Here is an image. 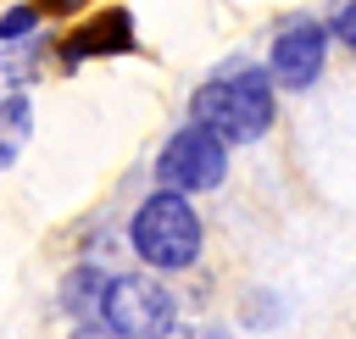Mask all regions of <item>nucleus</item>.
I'll return each instance as SVG.
<instances>
[{
	"mask_svg": "<svg viewBox=\"0 0 356 339\" xmlns=\"http://www.w3.org/2000/svg\"><path fill=\"white\" fill-rule=\"evenodd\" d=\"M72 339H117V333H111V328H78Z\"/></svg>",
	"mask_w": 356,
	"mask_h": 339,
	"instance_id": "obj_11",
	"label": "nucleus"
},
{
	"mask_svg": "<svg viewBox=\"0 0 356 339\" xmlns=\"http://www.w3.org/2000/svg\"><path fill=\"white\" fill-rule=\"evenodd\" d=\"M28 133H33V106L22 94H6L0 100V167L17 161V150L28 144Z\"/></svg>",
	"mask_w": 356,
	"mask_h": 339,
	"instance_id": "obj_7",
	"label": "nucleus"
},
{
	"mask_svg": "<svg viewBox=\"0 0 356 339\" xmlns=\"http://www.w3.org/2000/svg\"><path fill=\"white\" fill-rule=\"evenodd\" d=\"M195 128H206L222 144L261 139L273 128V89H267V78L261 72H234V78L206 83L195 94Z\"/></svg>",
	"mask_w": 356,
	"mask_h": 339,
	"instance_id": "obj_1",
	"label": "nucleus"
},
{
	"mask_svg": "<svg viewBox=\"0 0 356 339\" xmlns=\"http://www.w3.org/2000/svg\"><path fill=\"white\" fill-rule=\"evenodd\" d=\"M228 172V144L211 139L206 128H178L156 161V178L172 195H195V189H217Z\"/></svg>",
	"mask_w": 356,
	"mask_h": 339,
	"instance_id": "obj_4",
	"label": "nucleus"
},
{
	"mask_svg": "<svg viewBox=\"0 0 356 339\" xmlns=\"http://www.w3.org/2000/svg\"><path fill=\"white\" fill-rule=\"evenodd\" d=\"M134 44V22L128 11H100L89 28H78L67 39V61H83V56H106V50H128Z\"/></svg>",
	"mask_w": 356,
	"mask_h": 339,
	"instance_id": "obj_6",
	"label": "nucleus"
},
{
	"mask_svg": "<svg viewBox=\"0 0 356 339\" xmlns=\"http://www.w3.org/2000/svg\"><path fill=\"white\" fill-rule=\"evenodd\" d=\"M100 311H106V328H111L117 339H161V333L172 328V317H178V311H172V295H167L156 278H145V272L111 278Z\"/></svg>",
	"mask_w": 356,
	"mask_h": 339,
	"instance_id": "obj_3",
	"label": "nucleus"
},
{
	"mask_svg": "<svg viewBox=\"0 0 356 339\" xmlns=\"http://www.w3.org/2000/svg\"><path fill=\"white\" fill-rule=\"evenodd\" d=\"M33 22H39V11H33V6H17V11H6V17H0V39H22Z\"/></svg>",
	"mask_w": 356,
	"mask_h": 339,
	"instance_id": "obj_9",
	"label": "nucleus"
},
{
	"mask_svg": "<svg viewBox=\"0 0 356 339\" xmlns=\"http://www.w3.org/2000/svg\"><path fill=\"white\" fill-rule=\"evenodd\" d=\"M323 50H328V33L317 22H295L273 39V78L284 89H312V78L323 72Z\"/></svg>",
	"mask_w": 356,
	"mask_h": 339,
	"instance_id": "obj_5",
	"label": "nucleus"
},
{
	"mask_svg": "<svg viewBox=\"0 0 356 339\" xmlns=\"http://www.w3.org/2000/svg\"><path fill=\"white\" fill-rule=\"evenodd\" d=\"M106 272L100 267H78V272H67V283H61V306L72 311V317H89V311H100V300H106Z\"/></svg>",
	"mask_w": 356,
	"mask_h": 339,
	"instance_id": "obj_8",
	"label": "nucleus"
},
{
	"mask_svg": "<svg viewBox=\"0 0 356 339\" xmlns=\"http://www.w3.org/2000/svg\"><path fill=\"white\" fill-rule=\"evenodd\" d=\"M334 33H339V39H345V44L356 50V0H350V6L339 11V22H334Z\"/></svg>",
	"mask_w": 356,
	"mask_h": 339,
	"instance_id": "obj_10",
	"label": "nucleus"
},
{
	"mask_svg": "<svg viewBox=\"0 0 356 339\" xmlns=\"http://www.w3.org/2000/svg\"><path fill=\"white\" fill-rule=\"evenodd\" d=\"M134 250H139L150 267H167V272L189 267V261L200 256V217L189 211V200L172 195V189L150 195V200L134 211Z\"/></svg>",
	"mask_w": 356,
	"mask_h": 339,
	"instance_id": "obj_2",
	"label": "nucleus"
}]
</instances>
